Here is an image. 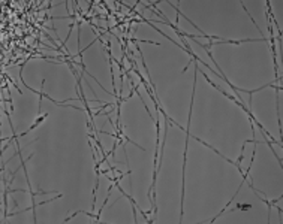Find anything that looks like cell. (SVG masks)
I'll return each instance as SVG.
<instances>
[{
	"instance_id": "6da1fadb",
	"label": "cell",
	"mask_w": 283,
	"mask_h": 224,
	"mask_svg": "<svg viewBox=\"0 0 283 224\" xmlns=\"http://www.w3.org/2000/svg\"><path fill=\"white\" fill-rule=\"evenodd\" d=\"M243 42H265L264 39H241V40H219V42H214L213 40V45H222V43H232V45H240V43H243ZM268 43V42H265Z\"/></svg>"
},
{
	"instance_id": "7a4b0ae2",
	"label": "cell",
	"mask_w": 283,
	"mask_h": 224,
	"mask_svg": "<svg viewBox=\"0 0 283 224\" xmlns=\"http://www.w3.org/2000/svg\"><path fill=\"white\" fill-rule=\"evenodd\" d=\"M240 5H243V2H241V3H240ZM243 8H244V6H243ZM244 9H246V8H244ZM246 12H247V9H246ZM247 14H249V12H247ZM249 16H250V15H249ZM250 20H252V21H253V24H255V25H256V23H255V20H253V18H252V16H250ZM256 29H258V30H259V33H261V34H262V38H264V39H267V38H265V36H264V33H262V30H261L259 27H256Z\"/></svg>"
}]
</instances>
